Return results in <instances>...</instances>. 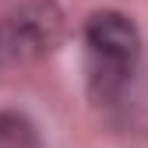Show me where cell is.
I'll return each mask as SVG.
<instances>
[{"instance_id":"6da1fadb","label":"cell","mask_w":148,"mask_h":148,"mask_svg":"<svg viewBox=\"0 0 148 148\" xmlns=\"http://www.w3.org/2000/svg\"><path fill=\"white\" fill-rule=\"evenodd\" d=\"M141 67V35L120 11H95L85 25V81L99 106H120Z\"/></svg>"},{"instance_id":"7a4b0ae2","label":"cell","mask_w":148,"mask_h":148,"mask_svg":"<svg viewBox=\"0 0 148 148\" xmlns=\"http://www.w3.org/2000/svg\"><path fill=\"white\" fill-rule=\"evenodd\" d=\"M64 39V11L57 0H25L0 18V74L21 71L57 49Z\"/></svg>"},{"instance_id":"3957f363","label":"cell","mask_w":148,"mask_h":148,"mask_svg":"<svg viewBox=\"0 0 148 148\" xmlns=\"http://www.w3.org/2000/svg\"><path fill=\"white\" fill-rule=\"evenodd\" d=\"M0 148H46L42 134L25 113L0 109Z\"/></svg>"}]
</instances>
